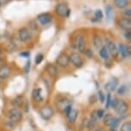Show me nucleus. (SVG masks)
<instances>
[{
	"label": "nucleus",
	"mask_w": 131,
	"mask_h": 131,
	"mask_svg": "<svg viewBox=\"0 0 131 131\" xmlns=\"http://www.w3.org/2000/svg\"><path fill=\"white\" fill-rule=\"evenodd\" d=\"M74 47L79 51V53H84L86 45V39L82 34H77L74 39Z\"/></svg>",
	"instance_id": "f257e3e1"
},
{
	"label": "nucleus",
	"mask_w": 131,
	"mask_h": 131,
	"mask_svg": "<svg viewBox=\"0 0 131 131\" xmlns=\"http://www.w3.org/2000/svg\"><path fill=\"white\" fill-rule=\"evenodd\" d=\"M69 58H70V63H71L75 69H81L83 67L84 62L82 59V57L79 52H75L73 51L69 55Z\"/></svg>",
	"instance_id": "f03ea898"
},
{
	"label": "nucleus",
	"mask_w": 131,
	"mask_h": 131,
	"mask_svg": "<svg viewBox=\"0 0 131 131\" xmlns=\"http://www.w3.org/2000/svg\"><path fill=\"white\" fill-rule=\"evenodd\" d=\"M36 20L39 23V24H40L41 26L46 27V26H49L52 23L53 16H52V14L49 13V12H44V13L39 14L36 17Z\"/></svg>",
	"instance_id": "7ed1b4c3"
},
{
	"label": "nucleus",
	"mask_w": 131,
	"mask_h": 131,
	"mask_svg": "<svg viewBox=\"0 0 131 131\" xmlns=\"http://www.w3.org/2000/svg\"><path fill=\"white\" fill-rule=\"evenodd\" d=\"M105 46L107 48L109 54H111V56L114 59H117L118 58V56H119V53H118L117 46L114 43V41H112L110 38H105Z\"/></svg>",
	"instance_id": "20e7f679"
},
{
	"label": "nucleus",
	"mask_w": 131,
	"mask_h": 131,
	"mask_svg": "<svg viewBox=\"0 0 131 131\" xmlns=\"http://www.w3.org/2000/svg\"><path fill=\"white\" fill-rule=\"evenodd\" d=\"M18 39L21 43H27L32 39V32L27 27H21L17 32Z\"/></svg>",
	"instance_id": "39448f33"
},
{
	"label": "nucleus",
	"mask_w": 131,
	"mask_h": 131,
	"mask_svg": "<svg viewBox=\"0 0 131 131\" xmlns=\"http://www.w3.org/2000/svg\"><path fill=\"white\" fill-rule=\"evenodd\" d=\"M39 115H40L42 119H44L46 121L50 120L54 116V111L52 107L47 105L41 106L40 109L39 110Z\"/></svg>",
	"instance_id": "423d86ee"
},
{
	"label": "nucleus",
	"mask_w": 131,
	"mask_h": 131,
	"mask_svg": "<svg viewBox=\"0 0 131 131\" xmlns=\"http://www.w3.org/2000/svg\"><path fill=\"white\" fill-rule=\"evenodd\" d=\"M114 110L116 111V112H117L118 115L121 116L122 118L125 117L126 113L128 112V104L124 100H118L117 106H116V108Z\"/></svg>",
	"instance_id": "0eeeda50"
},
{
	"label": "nucleus",
	"mask_w": 131,
	"mask_h": 131,
	"mask_svg": "<svg viewBox=\"0 0 131 131\" xmlns=\"http://www.w3.org/2000/svg\"><path fill=\"white\" fill-rule=\"evenodd\" d=\"M8 118L9 120H10L11 122H13L14 123H19L20 121L23 118V112L20 110H18L17 108H13L10 109L8 112Z\"/></svg>",
	"instance_id": "6e6552de"
},
{
	"label": "nucleus",
	"mask_w": 131,
	"mask_h": 131,
	"mask_svg": "<svg viewBox=\"0 0 131 131\" xmlns=\"http://www.w3.org/2000/svg\"><path fill=\"white\" fill-rule=\"evenodd\" d=\"M56 63L58 67L65 69L69 67L70 65V58H69V55L66 53H61L58 56L56 59Z\"/></svg>",
	"instance_id": "1a4fd4ad"
},
{
	"label": "nucleus",
	"mask_w": 131,
	"mask_h": 131,
	"mask_svg": "<svg viewBox=\"0 0 131 131\" xmlns=\"http://www.w3.org/2000/svg\"><path fill=\"white\" fill-rule=\"evenodd\" d=\"M117 49H118V53L122 57V58L127 59L130 57L131 50L130 47L128 45H126L124 43H119L117 46Z\"/></svg>",
	"instance_id": "9d476101"
},
{
	"label": "nucleus",
	"mask_w": 131,
	"mask_h": 131,
	"mask_svg": "<svg viewBox=\"0 0 131 131\" xmlns=\"http://www.w3.org/2000/svg\"><path fill=\"white\" fill-rule=\"evenodd\" d=\"M70 9L65 3H58L55 7V12L58 16L66 17L68 9Z\"/></svg>",
	"instance_id": "9b49d317"
},
{
	"label": "nucleus",
	"mask_w": 131,
	"mask_h": 131,
	"mask_svg": "<svg viewBox=\"0 0 131 131\" xmlns=\"http://www.w3.org/2000/svg\"><path fill=\"white\" fill-rule=\"evenodd\" d=\"M117 25L124 31L131 30V19L127 18V17H125V16L120 17V18L117 20Z\"/></svg>",
	"instance_id": "f8f14e48"
},
{
	"label": "nucleus",
	"mask_w": 131,
	"mask_h": 131,
	"mask_svg": "<svg viewBox=\"0 0 131 131\" xmlns=\"http://www.w3.org/2000/svg\"><path fill=\"white\" fill-rule=\"evenodd\" d=\"M118 84H119V81L117 78L112 77L109 80L105 85V89L107 91L108 93H112L113 91H115L117 89Z\"/></svg>",
	"instance_id": "ddd939ff"
},
{
	"label": "nucleus",
	"mask_w": 131,
	"mask_h": 131,
	"mask_svg": "<svg viewBox=\"0 0 131 131\" xmlns=\"http://www.w3.org/2000/svg\"><path fill=\"white\" fill-rule=\"evenodd\" d=\"M11 74V68L7 64L0 66V81L6 80Z\"/></svg>",
	"instance_id": "4468645a"
},
{
	"label": "nucleus",
	"mask_w": 131,
	"mask_h": 131,
	"mask_svg": "<svg viewBox=\"0 0 131 131\" xmlns=\"http://www.w3.org/2000/svg\"><path fill=\"white\" fill-rule=\"evenodd\" d=\"M98 119L99 118L97 117V114H96V111H93V112H91L89 120L86 123V128H88V130H92L95 128Z\"/></svg>",
	"instance_id": "2eb2a0df"
},
{
	"label": "nucleus",
	"mask_w": 131,
	"mask_h": 131,
	"mask_svg": "<svg viewBox=\"0 0 131 131\" xmlns=\"http://www.w3.org/2000/svg\"><path fill=\"white\" fill-rule=\"evenodd\" d=\"M46 73H47V75L50 76L51 78H56L58 74V67L52 63H49L46 65Z\"/></svg>",
	"instance_id": "dca6fc26"
},
{
	"label": "nucleus",
	"mask_w": 131,
	"mask_h": 131,
	"mask_svg": "<svg viewBox=\"0 0 131 131\" xmlns=\"http://www.w3.org/2000/svg\"><path fill=\"white\" fill-rule=\"evenodd\" d=\"M32 98L38 103H41L44 101V98L42 96V89L40 88H36L32 91Z\"/></svg>",
	"instance_id": "f3484780"
},
{
	"label": "nucleus",
	"mask_w": 131,
	"mask_h": 131,
	"mask_svg": "<svg viewBox=\"0 0 131 131\" xmlns=\"http://www.w3.org/2000/svg\"><path fill=\"white\" fill-rule=\"evenodd\" d=\"M55 104L57 105V107L63 110V108L69 104H71L70 100H69L68 99L64 98V97H60V98H57L55 100Z\"/></svg>",
	"instance_id": "a211bd4d"
},
{
	"label": "nucleus",
	"mask_w": 131,
	"mask_h": 131,
	"mask_svg": "<svg viewBox=\"0 0 131 131\" xmlns=\"http://www.w3.org/2000/svg\"><path fill=\"white\" fill-rule=\"evenodd\" d=\"M23 105H24V97L23 95H17L11 100V105L15 108L21 107Z\"/></svg>",
	"instance_id": "6ab92c4d"
},
{
	"label": "nucleus",
	"mask_w": 131,
	"mask_h": 131,
	"mask_svg": "<svg viewBox=\"0 0 131 131\" xmlns=\"http://www.w3.org/2000/svg\"><path fill=\"white\" fill-rule=\"evenodd\" d=\"M93 46H94V47H96L97 49L100 48L101 46L104 45V40L102 39V37H101L100 34H94L93 37Z\"/></svg>",
	"instance_id": "aec40b11"
},
{
	"label": "nucleus",
	"mask_w": 131,
	"mask_h": 131,
	"mask_svg": "<svg viewBox=\"0 0 131 131\" xmlns=\"http://www.w3.org/2000/svg\"><path fill=\"white\" fill-rule=\"evenodd\" d=\"M99 55H100V57L103 59V60H105V61L109 60L110 54H109L107 48L105 47V45H103L100 48H99Z\"/></svg>",
	"instance_id": "412c9836"
},
{
	"label": "nucleus",
	"mask_w": 131,
	"mask_h": 131,
	"mask_svg": "<svg viewBox=\"0 0 131 131\" xmlns=\"http://www.w3.org/2000/svg\"><path fill=\"white\" fill-rule=\"evenodd\" d=\"M113 4L117 9H125L129 5V0H113Z\"/></svg>",
	"instance_id": "4be33fe9"
},
{
	"label": "nucleus",
	"mask_w": 131,
	"mask_h": 131,
	"mask_svg": "<svg viewBox=\"0 0 131 131\" xmlns=\"http://www.w3.org/2000/svg\"><path fill=\"white\" fill-rule=\"evenodd\" d=\"M78 115H79V112H78V111L72 109V111H71V112L69 113V115L66 117H67L68 121L70 123H75L76 122V120H77Z\"/></svg>",
	"instance_id": "5701e85b"
},
{
	"label": "nucleus",
	"mask_w": 131,
	"mask_h": 131,
	"mask_svg": "<svg viewBox=\"0 0 131 131\" xmlns=\"http://www.w3.org/2000/svg\"><path fill=\"white\" fill-rule=\"evenodd\" d=\"M105 16H106V18H107V20H109V21H111V20L113 18L114 11H113L112 6H111V5L105 6Z\"/></svg>",
	"instance_id": "b1692460"
},
{
	"label": "nucleus",
	"mask_w": 131,
	"mask_h": 131,
	"mask_svg": "<svg viewBox=\"0 0 131 131\" xmlns=\"http://www.w3.org/2000/svg\"><path fill=\"white\" fill-rule=\"evenodd\" d=\"M104 120H103V122L104 123H105V125L106 126H108V127H110L111 124L113 122V120H114V117L112 115V114H107V115H105L104 116Z\"/></svg>",
	"instance_id": "393cba45"
},
{
	"label": "nucleus",
	"mask_w": 131,
	"mask_h": 131,
	"mask_svg": "<svg viewBox=\"0 0 131 131\" xmlns=\"http://www.w3.org/2000/svg\"><path fill=\"white\" fill-rule=\"evenodd\" d=\"M103 16H104V15H103L102 10L100 9H96L94 12V17H93V19H92V21L93 23H96V21H100V20L103 18Z\"/></svg>",
	"instance_id": "a878e982"
},
{
	"label": "nucleus",
	"mask_w": 131,
	"mask_h": 131,
	"mask_svg": "<svg viewBox=\"0 0 131 131\" xmlns=\"http://www.w3.org/2000/svg\"><path fill=\"white\" fill-rule=\"evenodd\" d=\"M120 123H121V118H114V120H113V122L111 124L110 126V128H111V129L114 131L115 129H117V128L119 126L120 124Z\"/></svg>",
	"instance_id": "bb28decb"
},
{
	"label": "nucleus",
	"mask_w": 131,
	"mask_h": 131,
	"mask_svg": "<svg viewBox=\"0 0 131 131\" xmlns=\"http://www.w3.org/2000/svg\"><path fill=\"white\" fill-rule=\"evenodd\" d=\"M126 93H127V86L124 84L121 85L117 90V93L118 95H124Z\"/></svg>",
	"instance_id": "cd10ccee"
},
{
	"label": "nucleus",
	"mask_w": 131,
	"mask_h": 131,
	"mask_svg": "<svg viewBox=\"0 0 131 131\" xmlns=\"http://www.w3.org/2000/svg\"><path fill=\"white\" fill-rule=\"evenodd\" d=\"M120 131H131V123L129 121L123 123L120 128Z\"/></svg>",
	"instance_id": "c85d7f7f"
},
{
	"label": "nucleus",
	"mask_w": 131,
	"mask_h": 131,
	"mask_svg": "<svg viewBox=\"0 0 131 131\" xmlns=\"http://www.w3.org/2000/svg\"><path fill=\"white\" fill-rule=\"evenodd\" d=\"M112 95H111V93H109L108 94L105 96V108L106 109L110 108L111 102H112Z\"/></svg>",
	"instance_id": "c756f323"
},
{
	"label": "nucleus",
	"mask_w": 131,
	"mask_h": 131,
	"mask_svg": "<svg viewBox=\"0 0 131 131\" xmlns=\"http://www.w3.org/2000/svg\"><path fill=\"white\" fill-rule=\"evenodd\" d=\"M43 60H44V55L41 53H38L35 56L34 62H35V63L37 64V65H39V64H40L42 62H43Z\"/></svg>",
	"instance_id": "7c9ffc66"
},
{
	"label": "nucleus",
	"mask_w": 131,
	"mask_h": 131,
	"mask_svg": "<svg viewBox=\"0 0 131 131\" xmlns=\"http://www.w3.org/2000/svg\"><path fill=\"white\" fill-rule=\"evenodd\" d=\"M84 54H85L86 57L88 59H91L93 58V54L94 53H93V51L91 48H86L85 51H84Z\"/></svg>",
	"instance_id": "2f4dec72"
},
{
	"label": "nucleus",
	"mask_w": 131,
	"mask_h": 131,
	"mask_svg": "<svg viewBox=\"0 0 131 131\" xmlns=\"http://www.w3.org/2000/svg\"><path fill=\"white\" fill-rule=\"evenodd\" d=\"M23 69H24V71H25L27 74L30 72V69H31V60H30V59L28 58V60H27Z\"/></svg>",
	"instance_id": "473e14b6"
},
{
	"label": "nucleus",
	"mask_w": 131,
	"mask_h": 131,
	"mask_svg": "<svg viewBox=\"0 0 131 131\" xmlns=\"http://www.w3.org/2000/svg\"><path fill=\"white\" fill-rule=\"evenodd\" d=\"M16 48V45L15 43H13V42H9V43L8 44V45L6 46V50L9 51H15V49Z\"/></svg>",
	"instance_id": "72a5a7b5"
},
{
	"label": "nucleus",
	"mask_w": 131,
	"mask_h": 131,
	"mask_svg": "<svg viewBox=\"0 0 131 131\" xmlns=\"http://www.w3.org/2000/svg\"><path fill=\"white\" fill-rule=\"evenodd\" d=\"M72 105L71 104H69V105H67L65 106V107L63 108V113L65 114V116L67 117V116L69 115V113H70L71 111H72Z\"/></svg>",
	"instance_id": "f704fd0d"
},
{
	"label": "nucleus",
	"mask_w": 131,
	"mask_h": 131,
	"mask_svg": "<svg viewBox=\"0 0 131 131\" xmlns=\"http://www.w3.org/2000/svg\"><path fill=\"white\" fill-rule=\"evenodd\" d=\"M98 99L100 100V101L101 103H104L105 100V95L101 90H99L98 91Z\"/></svg>",
	"instance_id": "c9c22d12"
},
{
	"label": "nucleus",
	"mask_w": 131,
	"mask_h": 131,
	"mask_svg": "<svg viewBox=\"0 0 131 131\" xmlns=\"http://www.w3.org/2000/svg\"><path fill=\"white\" fill-rule=\"evenodd\" d=\"M96 114H97V117L99 119H101V118H103L104 116L105 115V110H103V109H99V110L96 111Z\"/></svg>",
	"instance_id": "e433bc0d"
},
{
	"label": "nucleus",
	"mask_w": 131,
	"mask_h": 131,
	"mask_svg": "<svg viewBox=\"0 0 131 131\" xmlns=\"http://www.w3.org/2000/svg\"><path fill=\"white\" fill-rule=\"evenodd\" d=\"M29 26H31V27H30V28H28L31 32H32V31L34 32V31H36L37 29H38V26H37V23H34V21H31L30 23H29Z\"/></svg>",
	"instance_id": "4c0bfd02"
},
{
	"label": "nucleus",
	"mask_w": 131,
	"mask_h": 131,
	"mask_svg": "<svg viewBox=\"0 0 131 131\" xmlns=\"http://www.w3.org/2000/svg\"><path fill=\"white\" fill-rule=\"evenodd\" d=\"M123 16L127 18H131V9L130 8H125L124 10L123 11Z\"/></svg>",
	"instance_id": "58836bf2"
},
{
	"label": "nucleus",
	"mask_w": 131,
	"mask_h": 131,
	"mask_svg": "<svg viewBox=\"0 0 131 131\" xmlns=\"http://www.w3.org/2000/svg\"><path fill=\"white\" fill-rule=\"evenodd\" d=\"M123 36H124V39H126V40L130 41L131 40V30H126L124 32Z\"/></svg>",
	"instance_id": "ea45409f"
},
{
	"label": "nucleus",
	"mask_w": 131,
	"mask_h": 131,
	"mask_svg": "<svg viewBox=\"0 0 131 131\" xmlns=\"http://www.w3.org/2000/svg\"><path fill=\"white\" fill-rule=\"evenodd\" d=\"M86 123H88V121H86V119L85 118V119H82L81 120V124H80V130H83V129H85L86 127Z\"/></svg>",
	"instance_id": "a19ab883"
},
{
	"label": "nucleus",
	"mask_w": 131,
	"mask_h": 131,
	"mask_svg": "<svg viewBox=\"0 0 131 131\" xmlns=\"http://www.w3.org/2000/svg\"><path fill=\"white\" fill-rule=\"evenodd\" d=\"M4 125H5L6 128H14V123L11 122L10 120H7L4 122Z\"/></svg>",
	"instance_id": "79ce46f5"
},
{
	"label": "nucleus",
	"mask_w": 131,
	"mask_h": 131,
	"mask_svg": "<svg viewBox=\"0 0 131 131\" xmlns=\"http://www.w3.org/2000/svg\"><path fill=\"white\" fill-rule=\"evenodd\" d=\"M20 57H23V58H28L30 57V52L28 51H21L20 53Z\"/></svg>",
	"instance_id": "37998d69"
},
{
	"label": "nucleus",
	"mask_w": 131,
	"mask_h": 131,
	"mask_svg": "<svg viewBox=\"0 0 131 131\" xmlns=\"http://www.w3.org/2000/svg\"><path fill=\"white\" fill-rule=\"evenodd\" d=\"M28 108H29L28 102V101H26V103H25V112L26 113L28 112Z\"/></svg>",
	"instance_id": "c03bdc74"
},
{
	"label": "nucleus",
	"mask_w": 131,
	"mask_h": 131,
	"mask_svg": "<svg viewBox=\"0 0 131 131\" xmlns=\"http://www.w3.org/2000/svg\"><path fill=\"white\" fill-rule=\"evenodd\" d=\"M9 1H10V0H0V3H1V4H8Z\"/></svg>",
	"instance_id": "a18cd8bd"
},
{
	"label": "nucleus",
	"mask_w": 131,
	"mask_h": 131,
	"mask_svg": "<svg viewBox=\"0 0 131 131\" xmlns=\"http://www.w3.org/2000/svg\"><path fill=\"white\" fill-rule=\"evenodd\" d=\"M94 131H102V129H101L100 128H96Z\"/></svg>",
	"instance_id": "49530a36"
},
{
	"label": "nucleus",
	"mask_w": 131,
	"mask_h": 131,
	"mask_svg": "<svg viewBox=\"0 0 131 131\" xmlns=\"http://www.w3.org/2000/svg\"><path fill=\"white\" fill-rule=\"evenodd\" d=\"M1 55H2V49L0 48V57H1Z\"/></svg>",
	"instance_id": "de8ad7c7"
},
{
	"label": "nucleus",
	"mask_w": 131,
	"mask_h": 131,
	"mask_svg": "<svg viewBox=\"0 0 131 131\" xmlns=\"http://www.w3.org/2000/svg\"><path fill=\"white\" fill-rule=\"evenodd\" d=\"M1 5H2V4H1V3H0V8H1Z\"/></svg>",
	"instance_id": "09e8293b"
}]
</instances>
